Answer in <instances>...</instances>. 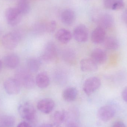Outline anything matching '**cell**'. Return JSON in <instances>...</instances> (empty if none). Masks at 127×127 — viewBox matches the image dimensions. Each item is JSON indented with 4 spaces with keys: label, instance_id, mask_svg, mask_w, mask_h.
<instances>
[{
    "label": "cell",
    "instance_id": "6da1fadb",
    "mask_svg": "<svg viewBox=\"0 0 127 127\" xmlns=\"http://www.w3.org/2000/svg\"><path fill=\"white\" fill-rule=\"evenodd\" d=\"M31 72L28 69H20L16 73V79L21 86L26 89H32L35 84L34 78Z\"/></svg>",
    "mask_w": 127,
    "mask_h": 127
},
{
    "label": "cell",
    "instance_id": "7a4b0ae2",
    "mask_svg": "<svg viewBox=\"0 0 127 127\" xmlns=\"http://www.w3.org/2000/svg\"><path fill=\"white\" fill-rule=\"evenodd\" d=\"M18 112L21 117L28 121H32L36 116V112L32 104L26 102L21 104L18 107Z\"/></svg>",
    "mask_w": 127,
    "mask_h": 127
},
{
    "label": "cell",
    "instance_id": "3957f363",
    "mask_svg": "<svg viewBox=\"0 0 127 127\" xmlns=\"http://www.w3.org/2000/svg\"><path fill=\"white\" fill-rule=\"evenodd\" d=\"M20 39L21 36L18 33L11 32L3 36L2 39V43L5 48L12 50L16 47Z\"/></svg>",
    "mask_w": 127,
    "mask_h": 127
},
{
    "label": "cell",
    "instance_id": "277c9868",
    "mask_svg": "<svg viewBox=\"0 0 127 127\" xmlns=\"http://www.w3.org/2000/svg\"><path fill=\"white\" fill-rule=\"evenodd\" d=\"M57 55V48L55 44L48 42L45 47L41 56V59L44 62H50L53 61Z\"/></svg>",
    "mask_w": 127,
    "mask_h": 127
},
{
    "label": "cell",
    "instance_id": "5b68a950",
    "mask_svg": "<svg viewBox=\"0 0 127 127\" xmlns=\"http://www.w3.org/2000/svg\"><path fill=\"white\" fill-rule=\"evenodd\" d=\"M5 15L7 23L11 26L17 25L21 20L22 15L16 7L7 8Z\"/></svg>",
    "mask_w": 127,
    "mask_h": 127
},
{
    "label": "cell",
    "instance_id": "8992f818",
    "mask_svg": "<svg viewBox=\"0 0 127 127\" xmlns=\"http://www.w3.org/2000/svg\"><path fill=\"white\" fill-rule=\"evenodd\" d=\"M101 84V81L99 78L92 77L86 80L84 84L83 89L86 94L89 95L98 89Z\"/></svg>",
    "mask_w": 127,
    "mask_h": 127
},
{
    "label": "cell",
    "instance_id": "52a82bcc",
    "mask_svg": "<svg viewBox=\"0 0 127 127\" xmlns=\"http://www.w3.org/2000/svg\"><path fill=\"white\" fill-rule=\"evenodd\" d=\"M21 85L16 78L7 79L4 83V87L7 94L15 95L18 94L21 90Z\"/></svg>",
    "mask_w": 127,
    "mask_h": 127
},
{
    "label": "cell",
    "instance_id": "ba28073f",
    "mask_svg": "<svg viewBox=\"0 0 127 127\" xmlns=\"http://www.w3.org/2000/svg\"><path fill=\"white\" fill-rule=\"evenodd\" d=\"M73 36L75 39L78 42H86L89 37V33L86 27L83 24L78 25L73 31Z\"/></svg>",
    "mask_w": 127,
    "mask_h": 127
},
{
    "label": "cell",
    "instance_id": "9c48e42d",
    "mask_svg": "<svg viewBox=\"0 0 127 127\" xmlns=\"http://www.w3.org/2000/svg\"><path fill=\"white\" fill-rule=\"evenodd\" d=\"M115 109L111 106H103L98 109L97 112L98 117L103 122H107L111 120L115 115Z\"/></svg>",
    "mask_w": 127,
    "mask_h": 127
},
{
    "label": "cell",
    "instance_id": "30bf717a",
    "mask_svg": "<svg viewBox=\"0 0 127 127\" xmlns=\"http://www.w3.org/2000/svg\"><path fill=\"white\" fill-rule=\"evenodd\" d=\"M94 20L98 25V27L104 29L111 27L114 23L113 17L109 13H102L95 18Z\"/></svg>",
    "mask_w": 127,
    "mask_h": 127
},
{
    "label": "cell",
    "instance_id": "8fae6325",
    "mask_svg": "<svg viewBox=\"0 0 127 127\" xmlns=\"http://www.w3.org/2000/svg\"><path fill=\"white\" fill-rule=\"evenodd\" d=\"M55 103L52 99L46 98L42 99L37 104L39 110L45 114H49L54 109Z\"/></svg>",
    "mask_w": 127,
    "mask_h": 127
},
{
    "label": "cell",
    "instance_id": "7c38bea8",
    "mask_svg": "<svg viewBox=\"0 0 127 127\" xmlns=\"http://www.w3.org/2000/svg\"><path fill=\"white\" fill-rule=\"evenodd\" d=\"M106 38L105 29L101 27H97L93 31L91 35L92 41L95 44L103 42Z\"/></svg>",
    "mask_w": 127,
    "mask_h": 127
},
{
    "label": "cell",
    "instance_id": "4fadbf2b",
    "mask_svg": "<svg viewBox=\"0 0 127 127\" xmlns=\"http://www.w3.org/2000/svg\"><path fill=\"white\" fill-rule=\"evenodd\" d=\"M80 68L83 71L85 72H93L97 69V64L92 59H83L80 62Z\"/></svg>",
    "mask_w": 127,
    "mask_h": 127
},
{
    "label": "cell",
    "instance_id": "5bb4252c",
    "mask_svg": "<svg viewBox=\"0 0 127 127\" xmlns=\"http://www.w3.org/2000/svg\"><path fill=\"white\" fill-rule=\"evenodd\" d=\"M61 19L62 22L64 25L71 26L75 21V13L71 9H66L62 12Z\"/></svg>",
    "mask_w": 127,
    "mask_h": 127
},
{
    "label": "cell",
    "instance_id": "9a60e30c",
    "mask_svg": "<svg viewBox=\"0 0 127 127\" xmlns=\"http://www.w3.org/2000/svg\"><path fill=\"white\" fill-rule=\"evenodd\" d=\"M91 59L97 64H102L106 61L107 56L103 50L100 48H96L91 53Z\"/></svg>",
    "mask_w": 127,
    "mask_h": 127
},
{
    "label": "cell",
    "instance_id": "2e32d148",
    "mask_svg": "<svg viewBox=\"0 0 127 127\" xmlns=\"http://www.w3.org/2000/svg\"><path fill=\"white\" fill-rule=\"evenodd\" d=\"M56 37L57 39L60 42L66 44L70 41L72 37V35L69 31L63 28L57 32Z\"/></svg>",
    "mask_w": 127,
    "mask_h": 127
},
{
    "label": "cell",
    "instance_id": "e0dca14e",
    "mask_svg": "<svg viewBox=\"0 0 127 127\" xmlns=\"http://www.w3.org/2000/svg\"><path fill=\"white\" fill-rule=\"evenodd\" d=\"M4 63L5 65L9 68H15L19 65L20 60L17 55L9 54L5 57L4 60Z\"/></svg>",
    "mask_w": 127,
    "mask_h": 127
},
{
    "label": "cell",
    "instance_id": "ac0fdd59",
    "mask_svg": "<svg viewBox=\"0 0 127 127\" xmlns=\"http://www.w3.org/2000/svg\"><path fill=\"white\" fill-rule=\"evenodd\" d=\"M35 82L39 88L44 89L47 88L50 84V78L47 73L41 72L36 77Z\"/></svg>",
    "mask_w": 127,
    "mask_h": 127
},
{
    "label": "cell",
    "instance_id": "d6986e66",
    "mask_svg": "<svg viewBox=\"0 0 127 127\" xmlns=\"http://www.w3.org/2000/svg\"><path fill=\"white\" fill-rule=\"evenodd\" d=\"M77 95V90L76 88L74 87H68L64 90L63 97L66 101L72 102L76 99Z\"/></svg>",
    "mask_w": 127,
    "mask_h": 127
},
{
    "label": "cell",
    "instance_id": "ffe728a7",
    "mask_svg": "<svg viewBox=\"0 0 127 127\" xmlns=\"http://www.w3.org/2000/svg\"><path fill=\"white\" fill-rule=\"evenodd\" d=\"M41 64V61L35 58H30L27 61V69L30 72H35L38 71L40 69Z\"/></svg>",
    "mask_w": 127,
    "mask_h": 127
},
{
    "label": "cell",
    "instance_id": "44dd1931",
    "mask_svg": "<svg viewBox=\"0 0 127 127\" xmlns=\"http://www.w3.org/2000/svg\"><path fill=\"white\" fill-rule=\"evenodd\" d=\"M103 42L104 47L108 50H114L118 49L119 46V42L113 37L109 36L105 38Z\"/></svg>",
    "mask_w": 127,
    "mask_h": 127
},
{
    "label": "cell",
    "instance_id": "7402d4cb",
    "mask_svg": "<svg viewBox=\"0 0 127 127\" xmlns=\"http://www.w3.org/2000/svg\"><path fill=\"white\" fill-rule=\"evenodd\" d=\"M16 8L22 15H26L30 11V4L28 0H19Z\"/></svg>",
    "mask_w": 127,
    "mask_h": 127
},
{
    "label": "cell",
    "instance_id": "603a6c76",
    "mask_svg": "<svg viewBox=\"0 0 127 127\" xmlns=\"http://www.w3.org/2000/svg\"><path fill=\"white\" fill-rule=\"evenodd\" d=\"M15 123V118L12 116H4L0 118V127H13Z\"/></svg>",
    "mask_w": 127,
    "mask_h": 127
},
{
    "label": "cell",
    "instance_id": "cb8c5ba5",
    "mask_svg": "<svg viewBox=\"0 0 127 127\" xmlns=\"http://www.w3.org/2000/svg\"><path fill=\"white\" fill-rule=\"evenodd\" d=\"M63 56L64 60L69 63H73L75 60V54L71 49H66L64 50Z\"/></svg>",
    "mask_w": 127,
    "mask_h": 127
},
{
    "label": "cell",
    "instance_id": "d4e9b609",
    "mask_svg": "<svg viewBox=\"0 0 127 127\" xmlns=\"http://www.w3.org/2000/svg\"><path fill=\"white\" fill-rule=\"evenodd\" d=\"M65 118V111H57L54 113V119L55 124L60 125L62 124Z\"/></svg>",
    "mask_w": 127,
    "mask_h": 127
},
{
    "label": "cell",
    "instance_id": "484cf974",
    "mask_svg": "<svg viewBox=\"0 0 127 127\" xmlns=\"http://www.w3.org/2000/svg\"><path fill=\"white\" fill-rule=\"evenodd\" d=\"M56 22L54 21H51L45 25V30L48 32L53 33L56 30Z\"/></svg>",
    "mask_w": 127,
    "mask_h": 127
},
{
    "label": "cell",
    "instance_id": "4316f807",
    "mask_svg": "<svg viewBox=\"0 0 127 127\" xmlns=\"http://www.w3.org/2000/svg\"><path fill=\"white\" fill-rule=\"evenodd\" d=\"M125 6L124 0H117L113 7L112 10H119L124 8Z\"/></svg>",
    "mask_w": 127,
    "mask_h": 127
},
{
    "label": "cell",
    "instance_id": "83f0119b",
    "mask_svg": "<svg viewBox=\"0 0 127 127\" xmlns=\"http://www.w3.org/2000/svg\"><path fill=\"white\" fill-rule=\"evenodd\" d=\"M117 0H103V4L107 9H112L113 5Z\"/></svg>",
    "mask_w": 127,
    "mask_h": 127
},
{
    "label": "cell",
    "instance_id": "f1b7e54d",
    "mask_svg": "<svg viewBox=\"0 0 127 127\" xmlns=\"http://www.w3.org/2000/svg\"><path fill=\"white\" fill-rule=\"evenodd\" d=\"M111 127H127L122 122L118 121L115 122Z\"/></svg>",
    "mask_w": 127,
    "mask_h": 127
},
{
    "label": "cell",
    "instance_id": "f546056e",
    "mask_svg": "<svg viewBox=\"0 0 127 127\" xmlns=\"http://www.w3.org/2000/svg\"><path fill=\"white\" fill-rule=\"evenodd\" d=\"M122 96L124 101L127 103V87L125 88L122 91Z\"/></svg>",
    "mask_w": 127,
    "mask_h": 127
},
{
    "label": "cell",
    "instance_id": "4dcf8cb0",
    "mask_svg": "<svg viewBox=\"0 0 127 127\" xmlns=\"http://www.w3.org/2000/svg\"><path fill=\"white\" fill-rule=\"evenodd\" d=\"M122 21L127 24V9L125 10L122 15Z\"/></svg>",
    "mask_w": 127,
    "mask_h": 127
},
{
    "label": "cell",
    "instance_id": "1f68e13d",
    "mask_svg": "<svg viewBox=\"0 0 127 127\" xmlns=\"http://www.w3.org/2000/svg\"><path fill=\"white\" fill-rule=\"evenodd\" d=\"M17 127H32L27 122H23L19 123L17 125Z\"/></svg>",
    "mask_w": 127,
    "mask_h": 127
},
{
    "label": "cell",
    "instance_id": "d6a6232c",
    "mask_svg": "<svg viewBox=\"0 0 127 127\" xmlns=\"http://www.w3.org/2000/svg\"><path fill=\"white\" fill-rule=\"evenodd\" d=\"M67 127H78L77 125L74 122H70L67 125Z\"/></svg>",
    "mask_w": 127,
    "mask_h": 127
},
{
    "label": "cell",
    "instance_id": "836d02e7",
    "mask_svg": "<svg viewBox=\"0 0 127 127\" xmlns=\"http://www.w3.org/2000/svg\"><path fill=\"white\" fill-rule=\"evenodd\" d=\"M38 127H54L50 124H45L41 125Z\"/></svg>",
    "mask_w": 127,
    "mask_h": 127
},
{
    "label": "cell",
    "instance_id": "e575fe53",
    "mask_svg": "<svg viewBox=\"0 0 127 127\" xmlns=\"http://www.w3.org/2000/svg\"><path fill=\"white\" fill-rule=\"evenodd\" d=\"M2 68V63L1 60H0V72L1 71Z\"/></svg>",
    "mask_w": 127,
    "mask_h": 127
},
{
    "label": "cell",
    "instance_id": "d590c367",
    "mask_svg": "<svg viewBox=\"0 0 127 127\" xmlns=\"http://www.w3.org/2000/svg\"><path fill=\"white\" fill-rule=\"evenodd\" d=\"M55 127H62L60 126V125L55 124Z\"/></svg>",
    "mask_w": 127,
    "mask_h": 127
}]
</instances>
